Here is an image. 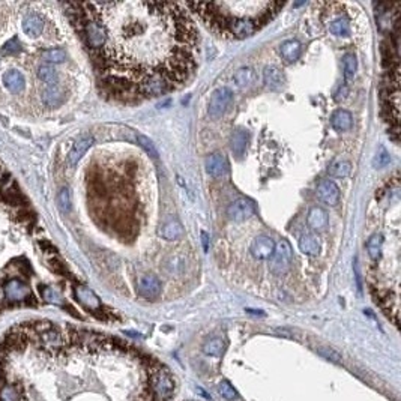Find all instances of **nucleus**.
I'll return each mask as SVG.
<instances>
[{
    "instance_id": "4c0bfd02",
    "label": "nucleus",
    "mask_w": 401,
    "mask_h": 401,
    "mask_svg": "<svg viewBox=\"0 0 401 401\" xmlns=\"http://www.w3.org/2000/svg\"><path fill=\"white\" fill-rule=\"evenodd\" d=\"M202 239H203V248H205V251H208L209 250V238H208V235L205 233H202Z\"/></svg>"
},
{
    "instance_id": "bb28decb",
    "label": "nucleus",
    "mask_w": 401,
    "mask_h": 401,
    "mask_svg": "<svg viewBox=\"0 0 401 401\" xmlns=\"http://www.w3.org/2000/svg\"><path fill=\"white\" fill-rule=\"evenodd\" d=\"M352 172V164L346 160H338L329 167V175L334 177H346Z\"/></svg>"
},
{
    "instance_id": "f8f14e48",
    "label": "nucleus",
    "mask_w": 401,
    "mask_h": 401,
    "mask_svg": "<svg viewBox=\"0 0 401 401\" xmlns=\"http://www.w3.org/2000/svg\"><path fill=\"white\" fill-rule=\"evenodd\" d=\"M3 84L11 94H21L24 90V77L17 69H9L3 74Z\"/></svg>"
},
{
    "instance_id": "6e6552de",
    "label": "nucleus",
    "mask_w": 401,
    "mask_h": 401,
    "mask_svg": "<svg viewBox=\"0 0 401 401\" xmlns=\"http://www.w3.org/2000/svg\"><path fill=\"white\" fill-rule=\"evenodd\" d=\"M5 296L11 302H23L30 298V289L20 280H11L5 284Z\"/></svg>"
},
{
    "instance_id": "1a4fd4ad",
    "label": "nucleus",
    "mask_w": 401,
    "mask_h": 401,
    "mask_svg": "<svg viewBox=\"0 0 401 401\" xmlns=\"http://www.w3.org/2000/svg\"><path fill=\"white\" fill-rule=\"evenodd\" d=\"M206 172L212 177H221L228 172V161L220 152H215L206 160Z\"/></svg>"
},
{
    "instance_id": "f704fd0d",
    "label": "nucleus",
    "mask_w": 401,
    "mask_h": 401,
    "mask_svg": "<svg viewBox=\"0 0 401 401\" xmlns=\"http://www.w3.org/2000/svg\"><path fill=\"white\" fill-rule=\"evenodd\" d=\"M41 293H42V298L47 301V302H51V304H60V296L57 295V293L50 289V287H42L41 289Z\"/></svg>"
},
{
    "instance_id": "72a5a7b5",
    "label": "nucleus",
    "mask_w": 401,
    "mask_h": 401,
    "mask_svg": "<svg viewBox=\"0 0 401 401\" xmlns=\"http://www.w3.org/2000/svg\"><path fill=\"white\" fill-rule=\"evenodd\" d=\"M21 50V44L18 41V38H12L9 39L3 47H2V53L3 54H15Z\"/></svg>"
},
{
    "instance_id": "6ab92c4d",
    "label": "nucleus",
    "mask_w": 401,
    "mask_h": 401,
    "mask_svg": "<svg viewBox=\"0 0 401 401\" xmlns=\"http://www.w3.org/2000/svg\"><path fill=\"white\" fill-rule=\"evenodd\" d=\"M299 250L306 256H317L321 250V245L317 236L304 235L299 239Z\"/></svg>"
},
{
    "instance_id": "f03ea898",
    "label": "nucleus",
    "mask_w": 401,
    "mask_h": 401,
    "mask_svg": "<svg viewBox=\"0 0 401 401\" xmlns=\"http://www.w3.org/2000/svg\"><path fill=\"white\" fill-rule=\"evenodd\" d=\"M209 29L224 38L243 39L254 35L283 8L280 2L238 0V2L185 3Z\"/></svg>"
},
{
    "instance_id": "2eb2a0df",
    "label": "nucleus",
    "mask_w": 401,
    "mask_h": 401,
    "mask_svg": "<svg viewBox=\"0 0 401 401\" xmlns=\"http://www.w3.org/2000/svg\"><path fill=\"white\" fill-rule=\"evenodd\" d=\"M301 51H302L301 42L296 41V39L286 41L280 45V54L286 62H289V64H291V62H296L301 56Z\"/></svg>"
},
{
    "instance_id": "b1692460",
    "label": "nucleus",
    "mask_w": 401,
    "mask_h": 401,
    "mask_svg": "<svg viewBox=\"0 0 401 401\" xmlns=\"http://www.w3.org/2000/svg\"><path fill=\"white\" fill-rule=\"evenodd\" d=\"M358 69V60L354 57L353 53H347L343 57V72H344V80L346 81H352L354 74H356Z\"/></svg>"
},
{
    "instance_id": "4468645a",
    "label": "nucleus",
    "mask_w": 401,
    "mask_h": 401,
    "mask_svg": "<svg viewBox=\"0 0 401 401\" xmlns=\"http://www.w3.org/2000/svg\"><path fill=\"white\" fill-rule=\"evenodd\" d=\"M158 235L162 239H165V241H176V239L182 238L183 227H182V224L176 218H172V220H168L167 223H164L161 225Z\"/></svg>"
},
{
    "instance_id": "393cba45",
    "label": "nucleus",
    "mask_w": 401,
    "mask_h": 401,
    "mask_svg": "<svg viewBox=\"0 0 401 401\" xmlns=\"http://www.w3.org/2000/svg\"><path fill=\"white\" fill-rule=\"evenodd\" d=\"M382 246H383V236L380 233H374L367 241V251H368L369 257L373 260H377L382 253Z\"/></svg>"
},
{
    "instance_id": "e433bc0d",
    "label": "nucleus",
    "mask_w": 401,
    "mask_h": 401,
    "mask_svg": "<svg viewBox=\"0 0 401 401\" xmlns=\"http://www.w3.org/2000/svg\"><path fill=\"white\" fill-rule=\"evenodd\" d=\"M14 180H12V177H11V175L9 173H6V172H0V190H3L6 185H9V183H12Z\"/></svg>"
},
{
    "instance_id": "a878e982",
    "label": "nucleus",
    "mask_w": 401,
    "mask_h": 401,
    "mask_svg": "<svg viewBox=\"0 0 401 401\" xmlns=\"http://www.w3.org/2000/svg\"><path fill=\"white\" fill-rule=\"evenodd\" d=\"M233 80L239 87H245V86L251 84L254 81V69L248 68V66L238 69L233 75Z\"/></svg>"
},
{
    "instance_id": "473e14b6",
    "label": "nucleus",
    "mask_w": 401,
    "mask_h": 401,
    "mask_svg": "<svg viewBox=\"0 0 401 401\" xmlns=\"http://www.w3.org/2000/svg\"><path fill=\"white\" fill-rule=\"evenodd\" d=\"M224 349V341L221 338H212L205 344V352L208 354H220Z\"/></svg>"
},
{
    "instance_id": "4be33fe9",
    "label": "nucleus",
    "mask_w": 401,
    "mask_h": 401,
    "mask_svg": "<svg viewBox=\"0 0 401 401\" xmlns=\"http://www.w3.org/2000/svg\"><path fill=\"white\" fill-rule=\"evenodd\" d=\"M75 296L84 306L87 308H98L99 306V299L86 287H79L75 290Z\"/></svg>"
},
{
    "instance_id": "9d476101",
    "label": "nucleus",
    "mask_w": 401,
    "mask_h": 401,
    "mask_svg": "<svg viewBox=\"0 0 401 401\" xmlns=\"http://www.w3.org/2000/svg\"><path fill=\"white\" fill-rule=\"evenodd\" d=\"M138 293L146 299H155L161 293V283L157 276L144 275L138 280Z\"/></svg>"
},
{
    "instance_id": "aec40b11",
    "label": "nucleus",
    "mask_w": 401,
    "mask_h": 401,
    "mask_svg": "<svg viewBox=\"0 0 401 401\" xmlns=\"http://www.w3.org/2000/svg\"><path fill=\"white\" fill-rule=\"evenodd\" d=\"M331 123L337 131H347L352 128L353 117L347 110H337L331 117Z\"/></svg>"
},
{
    "instance_id": "0eeeda50",
    "label": "nucleus",
    "mask_w": 401,
    "mask_h": 401,
    "mask_svg": "<svg viewBox=\"0 0 401 401\" xmlns=\"http://www.w3.org/2000/svg\"><path fill=\"white\" fill-rule=\"evenodd\" d=\"M317 197L323 203L329 206H337L340 202V188L332 180H321L317 185Z\"/></svg>"
},
{
    "instance_id": "c9c22d12",
    "label": "nucleus",
    "mask_w": 401,
    "mask_h": 401,
    "mask_svg": "<svg viewBox=\"0 0 401 401\" xmlns=\"http://www.w3.org/2000/svg\"><path fill=\"white\" fill-rule=\"evenodd\" d=\"M220 394L225 398V400H235L236 398V392L235 389L230 386V383L227 380H223L220 385Z\"/></svg>"
},
{
    "instance_id": "cd10ccee",
    "label": "nucleus",
    "mask_w": 401,
    "mask_h": 401,
    "mask_svg": "<svg viewBox=\"0 0 401 401\" xmlns=\"http://www.w3.org/2000/svg\"><path fill=\"white\" fill-rule=\"evenodd\" d=\"M38 77L47 84H54L57 81V72L50 65H42L38 69Z\"/></svg>"
},
{
    "instance_id": "f257e3e1",
    "label": "nucleus",
    "mask_w": 401,
    "mask_h": 401,
    "mask_svg": "<svg viewBox=\"0 0 401 401\" xmlns=\"http://www.w3.org/2000/svg\"><path fill=\"white\" fill-rule=\"evenodd\" d=\"M104 30L92 51L101 86L110 96L137 102L187 83L197 66L198 32L185 3H81Z\"/></svg>"
},
{
    "instance_id": "9b49d317",
    "label": "nucleus",
    "mask_w": 401,
    "mask_h": 401,
    "mask_svg": "<svg viewBox=\"0 0 401 401\" xmlns=\"http://www.w3.org/2000/svg\"><path fill=\"white\" fill-rule=\"evenodd\" d=\"M92 144H94V137H92V135H84V137L79 138V140L74 143V146L69 150V153H68V162H69V165H77V162H79L84 157V153L89 150V147Z\"/></svg>"
},
{
    "instance_id": "7ed1b4c3",
    "label": "nucleus",
    "mask_w": 401,
    "mask_h": 401,
    "mask_svg": "<svg viewBox=\"0 0 401 401\" xmlns=\"http://www.w3.org/2000/svg\"><path fill=\"white\" fill-rule=\"evenodd\" d=\"M293 250L290 243L286 239H281L278 243H275V250L271 257V271L275 275H283L290 269L291 265Z\"/></svg>"
},
{
    "instance_id": "7c9ffc66",
    "label": "nucleus",
    "mask_w": 401,
    "mask_h": 401,
    "mask_svg": "<svg viewBox=\"0 0 401 401\" xmlns=\"http://www.w3.org/2000/svg\"><path fill=\"white\" fill-rule=\"evenodd\" d=\"M391 162V155H389V152L385 149L383 146L379 147L377 153H376V157L373 160V165L376 168H383V167H386L388 164Z\"/></svg>"
},
{
    "instance_id": "39448f33",
    "label": "nucleus",
    "mask_w": 401,
    "mask_h": 401,
    "mask_svg": "<svg viewBox=\"0 0 401 401\" xmlns=\"http://www.w3.org/2000/svg\"><path fill=\"white\" fill-rule=\"evenodd\" d=\"M254 212H256V205L253 200L246 198V197H241L228 205L227 217L231 221H243V220H248L250 217H253Z\"/></svg>"
},
{
    "instance_id": "412c9836",
    "label": "nucleus",
    "mask_w": 401,
    "mask_h": 401,
    "mask_svg": "<svg viewBox=\"0 0 401 401\" xmlns=\"http://www.w3.org/2000/svg\"><path fill=\"white\" fill-rule=\"evenodd\" d=\"M62 101H64V95H62L60 89L56 86H50L42 92V102L47 107L54 109V107H59L62 104Z\"/></svg>"
},
{
    "instance_id": "5701e85b",
    "label": "nucleus",
    "mask_w": 401,
    "mask_h": 401,
    "mask_svg": "<svg viewBox=\"0 0 401 401\" xmlns=\"http://www.w3.org/2000/svg\"><path fill=\"white\" fill-rule=\"evenodd\" d=\"M329 30L335 35V36H340V38H346L350 35V23L347 18L344 17H338L335 20L331 21L329 24Z\"/></svg>"
},
{
    "instance_id": "2f4dec72",
    "label": "nucleus",
    "mask_w": 401,
    "mask_h": 401,
    "mask_svg": "<svg viewBox=\"0 0 401 401\" xmlns=\"http://www.w3.org/2000/svg\"><path fill=\"white\" fill-rule=\"evenodd\" d=\"M57 205H59V209L62 212H65V213L69 212V209H71V194H69V191L66 188H64V190L59 192V195H57Z\"/></svg>"
},
{
    "instance_id": "a211bd4d",
    "label": "nucleus",
    "mask_w": 401,
    "mask_h": 401,
    "mask_svg": "<svg viewBox=\"0 0 401 401\" xmlns=\"http://www.w3.org/2000/svg\"><path fill=\"white\" fill-rule=\"evenodd\" d=\"M308 225L314 230H325L328 225V213L321 208H311L308 212Z\"/></svg>"
},
{
    "instance_id": "20e7f679",
    "label": "nucleus",
    "mask_w": 401,
    "mask_h": 401,
    "mask_svg": "<svg viewBox=\"0 0 401 401\" xmlns=\"http://www.w3.org/2000/svg\"><path fill=\"white\" fill-rule=\"evenodd\" d=\"M231 99H233V92H231L228 87H218L217 90H213V94L210 95L209 99V114L212 117H220L223 116L228 105L231 104Z\"/></svg>"
},
{
    "instance_id": "423d86ee",
    "label": "nucleus",
    "mask_w": 401,
    "mask_h": 401,
    "mask_svg": "<svg viewBox=\"0 0 401 401\" xmlns=\"http://www.w3.org/2000/svg\"><path fill=\"white\" fill-rule=\"evenodd\" d=\"M251 254L257 260H269L275 250V242L269 236H257L251 243Z\"/></svg>"
},
{
    "instance_id": "dca6fc26",
    "label": "nucleus",
    "mask_w": 401,
    "mask_h": 401,
    "mask_svg": "<svg viewBox=\"0 0 401 401\" xmlns=\"http://www.w3.org/2000/svg\"><path fill=\"white\" fill-rule=\"evenodd\" d=\"M23 30L30 38H38L44 32V21L35 14H30L23 20Z\"/></svg>"
},
{
    "instance_id": "c756f323",
    "label": "nucleus",
    "mask_w": 401,
    "mask_h": 401,
    "mask_svg": "<svg viewBox=\"0 0 401 401\" xmlns=\"http://www.w3.org/2000/svg\"><path fill=\"white\" fill-rule=\"evenodd\" d=\"M137 140H138V144L146 150V153L149 157L155 158V160L158 158V150H157L155 144H153V142L150 140L149 137H146L143 134H137Z\"/></svg>"
},
{
    "instance_id": "ddd939ff",
    "label": "nucleus",
    "mask_w": 401,
    "mask_h": 401,
    "mask_svg": "<svg viewBox=\"0 0 401 401\" xmlns=\"http://www.w3.org/2000/svg\"><path fill=\"white\" fill-rule=\"evenodd\" d=\"M250 143V134L245 129H236L233 134H231L230 138V147L233 150V153L236 157H242L245 153V149Z\"/></svg>"
},
{
    "instance_id": "c85d7f7f",
    "label": "nucleus",
    "mask_w": 401,
    "mask_h": 401,
    "mask_svg": "<svg viewBox=\"0 0 401 401\" xmlns=\"http://www.w3.org/2000/svg\"><path fill=\"white\" fill-rule=\"evenodd\" d=\"M42 59L47 60L48 64H62L66 59V53L62 48H51L42 53Z\"/></svg>"
},
{
    "instance_id": "58836bf2",
    "label": "nucleus",
    "mask_w": 401,
    "mask_h": 401,
    "mask_svg": "<svg viewBox=\"0 0 401 401\" xmlns=\"http://www.w3.org/2000/svg\"><path fill=\"white\" fill-rule=\"evenodd\" d=\"M0 172H2V167H0Z\"/></svg>"
},
{
    "instance_id": "f3484780",
    "label": "nucleus",
    "mask_w": 401,
    "mask_h": 401,
    "mask_svg": "<svg viewBox=\"0 0 401 401\" xmlns=\"http://www.w3.org/2000/svg\"><path fill=\"white\" fill-rule=\"evenodd\" d=\"M263 79L265 84L272 90H278L284 84V75L276 66H266L263 72Z\"/></svg>"
}]
</instances>
